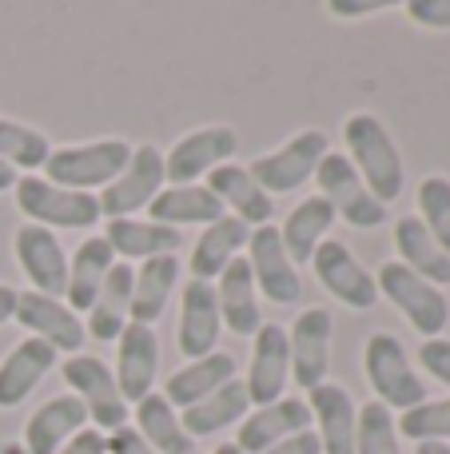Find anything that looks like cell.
<instances>
[{"label":"cell","instance_id":"cell-47","mask_svg":"<svg viewBox=\"0 0 450 454\" xmlns=\"http://www.w3.org/2000/svg\"><path fill=\"white\" fill-rule=\"evenodd\" d=\"M16 180H20V176H16V168H8V164H4V160H0V192L16 188Z\"/></svg>","mask_w":450,"mask_h":454},{"label":"cell","instance_id":"cell-13","mask_svg":"<svg viewBox=\"0 0 450 454\" xmlns=\"http://www.w3.org/2000/svg\"><path fill=\"white\" fill-rule=\"evenodd\" d=\"M236 148H239V140L231 128H223V124L196 128V132H188L183 140L172 144V152L164 156V176L172 184H196L204 176H212L215 168L231 164Z\"/></svg>","mask_w":450,"mask_h":454},{"label":"cell","instance_id":"cell-1","mask_svg":"<svg viewBox=\"0 0 450 454\" xmlns=\"http://www.w3.org/2000/svg\"><path fill=\"white\" fill-rule=\"evenodd\" d=\"M343 144L351 148V168L363 176V184L371 188V196L379 200L383 207L395 204L403 196V156H399L391 132L379 124V116L371 112H355L343 124Z\"/></svg>","mask_w":450,"mask_h":454},{"label":"cell","instance_id":"cell-6","mask_svg":"<svg viewBox=\"0 0 450 454\" xmlns=\"http://www.w3.org/2000/svg\"><path fill=\"white\" fill-rule=\"evenodd\" d=\"M319 196L331 204L335 220H347L359 231H375L387 223V207L371 196V188L363 184V176L351 168V160L343 152H327L315 168Z\"/></svg>","mask_w":450,"mask_h":454},{"label":"cell","instance_id":"cell-19","mask_svg":"<svg viewBox=\"0 0 450 454\" xmlns=\"http://www.w3.org/2000/svg\"><path fill=\"white\" fill-rule=\"evenodd\" d=\"M299 431H311L307 399H279V403H271V407H255L252 415L239 423L236 447L244 454H263Z\"/></svg>","mask_w":450,"mask_h":454},{"label":"cell","instance_id":"cell-46","mask_svg":"<svg viewBox=\"0 0 450 454\" xmlns=\"http://www.w3.org/2000/svg\"><path fill=\"white\" fill-rule=\"evenodd\" d=\"M16 299H20V291L8 287V283H0V327H4V323L16 315Z\"/></svg>","mask_w":450,"mask_h":454},{"label":"cell","instance_id":"cell-8","mask_svg":"<svg viewBox=\"0 0 450 454\" xmlns=\"http://www.w3.org/2000/svg\"><path fill=\"white\" fill-rule=\"evenodd\" d=\"M164 152L156 144L132 148L128 168L100 192V220H132V212L151 207V200L164 192Z\"/></svg>","mask_w":450,"mask_h":454},{"label":"cell","instance_id":"cell-33","mask_svg":"<svg viewBox=\"0 0 450 454\" xmlns=\"http://www.w3.org/2000/svg\"><path fill=\"white\" fill-rule=\"evenodd\" d=\"M331 223H335V212L319 192L307 200H299L295 212L287 215V223L279 227V239H283L291 263H311V255H315V247L323 243V235L331 231Z\"/></svg>","mask_w":450,"mask_h":454},{"label":"cell","instance_id":"cell-41","mask_svg":"<svg viewBox=\"0 0 450 454\" xmlns=\"http://www.w3.org/2000/svg\"><path fill=\"white\" fill-rule=\"evenodd\" d=\"M407 16L423 28H450V0H411Z\"/></svg>","mask_w":450,"mask_h":454},{"label":"cell","instance_id":"cell-28","mask_svg":"<svg viewBox=\"0 0 450 454\" xmlns=\"http://www.w3.org/2000/svg\"><path fill=\"white\" fill-rule=\"evenodd\" d=\"M247 239H252V227L244 220H236V215H223V220L207 223L204 235L196 239V247H191V279L215 283L223 267H228L231 259H239Z\"/></svg>","mask_w":450,"mask_h":454},{"label":"cell","instance_id":"cell-3","mask_svg":"<svg viewBox=\"0 0 450 454\" xmlns=\"http://www.w3.org/2000/svg\"><path fill=\"white\" fill-rule=\"evenodd\" d=\"M132 160V144L124 140H96V144H72V148H52L44 164V180L68 192H88L108 188Z\"/></svg>","mask_w":450,"mask_h":454},{"label":"cell","instance_id":"cell-26","mask_svg":"<svg viewBox=\"0 0 450 454\" xmlns=\"http://www.w3.org/2000/svg\"><path fill=\"white\" fill-rule=\"evenodd\" d=\"M132 283H136V271L132 263H116L104 279L100 295H96L92 311H88V323L84 331L100 343H116L120 331L132 323Z\"/></svg>","mask_w":450,"mask_h":454},{"label":"cell","instance_id":"cell-15","mask_svg":"<svg viewBox=\"0 0 450 454\" xmlns=\"http://www.w3.org/2000/svg\"><path fill=\"white\" fill-rule=\"evenodd\" d=\"M331 311L327 307H307L287 331V347H291V379L303 391H315L327 383V367H331Z\"/></svg>","mask_w":450,"mask_h":454},{"label":"cell","instance_id":"cell-12","mask_svg":"<svg viewBox=\"0 0 450 454\" xmlns=\"http://www.w3.org/2000/svg\"><path fill=\"white\" fill-rule=\"evenodd\" d=\"M247 267H252L255 287H260L275 307L299 303L303 283H299V271H295L291 255H287L283 239H279V227H271V223L252 227V239H247Z\"/></svg>","mask_w":450,"mask_h":454},{"label":"cell","instance_id":"cell-36","mask_svg":"<svg viewBox=\"0 0 450 454\" xmlns=\"http://www.w3.org/2000/svg\"><path fill=\"white\" fill-rule=\"evenodd\" d=\"M48 156H52V144H48L44 132L20 124V120L0 116V160H4L8 168L36 176V172H44Z\"/></svg>","mask_w":450,"mask_h":454},{"label":"cell","instance_id":"cell-2","mask_svg":"<svg viewBox=\"0 0 450 454\" xmlns=\"http://www.w3.org/2000/svg\"><path fill=\"white\" fill-rule=\"evenodd\" d=\"M363 371L367 383L375 391V403H383L387 411H411L419 403H427V383L419 379V371L411 367V355L391 331H375L363 347Z\"/></svg>","mask_w":450,"mask_h":454},{"label":"cell","instance_id":"cell-37","mask_svg":"<svg viewBox=\"0 0 450 454\" xmlns=\"http://www.w3.org/2000/svg\"><path fill=\"white\" fill-rule=\"evenodd\" d=\"M355 454H403L399 427L383 403H363L355 423Z\"/></svg>","mask_w":450,"mask_h":454},{"label":"cell","instance_id":"cell-40","mask_svg":"<svg viewBox=\"0 0 450 454\" xmlns=\"http://www.w3.org/2000/svg\"><path fill=\"white\" fill-rule=\"evenodd\" d=\"M419 363H423V371H431L443 387H450V339H427V343L419 347Z\"/></svg>","mask_w":450,"mask_h":454},{"label":"cell","instance_id":"cell-29","mask_svg":"<svg viewBox=\"0 0 450 454\" xmlns=\"http://www.w3.org/2000/svg\"><path fill=\"white\" fill-rule=\"evenodd\" d=\"M236 379V359L228 351H215L207 359H196L188 367H180L164 387V399L172 403L175 411H188L196 403H204L207 395H215L220 387H228Z\"/></svg>","mask_w":450,"mask_h":454},{"label":"cell","instance_id":"cell-43","mask_svg":"<svg viewBox=\"0 0 450 454\" xmlns=\"http://www.w3.org/2000/svg\"><path fill=\"white\" fill-rule=\"evenodd\" d=\"M263 454H323V447H319L315 431H299V434H291V439L275 442V447L263 450Z\"/></svg>","mask_w":450,"mask_h":454},{"label":"cell","instance_id":"cell-7","mask_svg":"<svg viewBox=\"0 0 450 454\" xmlns=\"http://www.w3.org/2000/svg\"><path fill=\"white\" fill-rule=\"evenodd\" d=\"M60 375H64V383H68V391L88 407V419H92L100 431L112 434V431H120V427H128V403H124V395H120L116 371L104 359H96V355H68Z\"/></svg>","mask_w":450,"mask_h":454},{"label":"cell","instance_id":"cell-22","mask_svg":"<svg viewBox=\"0 0 450 454\" xmlns=\"http://www.w3.org/2000/svg\"><path fill=\"white\" fill-rule=\"evenodd\" d=\"M56 359H60V351L48 347L44 339H24V343H16L12 351H8V359L0 363V411L20 407V403L44 383V375L56 367Z\"/></svg>","mask_w":450,"mask_h":454},{"label":"cell","instance_id":"cell-31","mask_svg":"<svg viewBox=\"0 0 450 454\" xmlns=\"http://www.w3.org/2000/svg\"><path fill=\"white\" fill-rule=\"evenodd\" d=\"M116 267V251L108 247V239L104 235H92V239H84L76 247V255H72L68 263V307L72 311H92L96 295H100L104 279H108V271Z\"/></svg>","mask_w":450,"mask_h":454},{"label":"cell","instance_id":"cell-23","mask_svg":"<svg viewBox=\"0 0 450 454\" xmlns=\"http://www.w3.org/2000/svg\"><path fill=\"white\" fill-rule=\"evenodd\" d=\"M215 303H220V319L228 323L231 335L252 339L260 331V287L252 279L247 259H231L215 279Z\"/></svg>","mask_w":450,"mask_h":454},{"label":"cell","instance_id":"cell-10","mask_svg":"<svg viewBox=\"0 0 450 454\" xmlns=\"http://www.w3.org/2000/svg\"><path fill=\"white\" fill-rule=\"evenodd\" d=\"M311 267H315V279L323 283L327 295H335L343 307L351 311H371L379 303V283L355 259V251L339 239H323L311 255Z\"/></svg>","mask_w":450,"mask_h":454},{"label":"cell","instance_id":"cell-49","mask_svg":"<svg viewBox=\"0 0 450 454\" xmlns=\"http://www.w3.org/2000/svg\"><path fill=\"white\" fill-rule=\"evenodd\" d=\"M215 454H244L236 447V442H220V447H215Z\"/></svg>","mask_w":450,"mask_h":454},{"label":"cell","instance_id":"cell-5","mask_svg":"<svg viewBox=\"0 0 450 454\" xmlns=\"http://www.w3.org/2000/svg\"><path fill=\"white\" fill-rule=\"evenodd\" d=\"M16 207L28 215V223L36 227H68V231H84V227L100 223V200L88 192H68L48 184L44 176H20L16 180Z\"/></svg>","mask_w":450,"mask_h":454},{"label":"cell","instance_id":"cell-14","mask_svg":"<svg viewBox=\"0 0 450 454\" xmlns=\"http://www.w3.org/2000/svg\"><path fill=\"white\" fill-rule=\"evenodd\" d=\"M12 319L20 323L32 339H44L48 347H56V351H64V355H80V347L88 343L84 319H80L68 303H60V299H52V295H40V291H20Z\"/></svg>","mask_w":450,"mask_h":454},{"label":"cell","instance_id":"cell-27","mask_svg":"<svg viewBox=\"0 0 450 454\" xmlns=\"http://www.w3.org/2000/svg\"><path fill=\"white\" fill-rule=\"evenodd\" d=\"M247 415H252L247 387H244V379H231L228 387L207 395L204 403L180 411V423H183V431H188V439L196 442V439H207V434H220V431H228V427L244 423Z\"/></svg>","mask_w":450,"mask_h":454},{"label":"cell","instance_id":"cell-9","mask_svg":"<svg viewBox=\"0 0 450 454\" xmlns=\"http://www.w3.org/2000/svg\"><path fill=\"white\" fill-rule=\"evenodd\" d=\"M323 156H327V136L319 132V128H307V132L291 136L283 148L260 156L247 172H252V180L260 184L268 196H283V192H295L307 180H315V168Z\"/></svg>","mask_w":450,"mask_h":454},{"label":"cell","instance_id":"cell-35","mask_svg":"<svg viewBox=\"0 0 450 454\" xmlns=\"http://www.w3.org/2000/svg\"><path fill=\"white\" fill-rule=\"evenodd\" d=\"M136 431L159 454H196V442L188 439V431L180 423V411L164 395H148V399L136 403Z\"/></svg>","mask_w":450,"mask_h":454},{"label":"cell","instance_id":"cell-30","mask_svg":"<svg viewBox=\"0 0 450 454\" xmlns=\"http://www.w3.org/2000/svg\"><path fill=\"white\" fill-rule=\"evenodd\" d=\"M104 239H108V247L116 251L124 263H132V259L148 263V259H156V255H175V247L183 243L175 227L136 220V215L132 220H108L104 223Z\"/></svg>","mask_w":450,"mask_h":454},{"label":"cell","instance_id":"cell-48","mask_svg":"<svg viewBox=\"0 0 450 454\" xmlns=\"http://www.w3.org/2000/svg\"><path fill=\"white\" fill-rule=\"evenodd\" d=\"M415 454H450V442H419Z\"/></svg>","mask_w":450,"mask_h":454},{"label":"cell","instance_id":"cell-38","mask_svg":"<svg viewBox=\"0 0 450 454\" xmlns=\"http://www.w3.org/2000/svg\"><path fill=\"white\" fill-rule=\"evenodd\" d=\"M395 427L415 447H419V442H450V395L446 399H427V403H419V407L403 411V415L395 419Z\"/></svg>","mask_w":450,"mask_h":454},{"label":"cell","instance_id":"cell-45","mask_svg":"<svg viewBox=\"0 0 450 454\" xmlns=\"http://www.w3.org/2000/svg\"><path fill=\"white\" fill-rule=\"evenodd\" d=\"M331 8L335 16H367V12H379V8H387L383 0H331Z\"/></svg>","mask_w":450,"mask_h":454},{"label":"cell","instance_id":"cell-17","mask_svg":"<svg viewBox=\"0 0 450 454\" xmlns=\"http://www.w3.org/2000/svg\"><path fill=\"white\" fill-rule=\"evenodd\" d=\"M220 303H215V283L188 279L180 295V351L188 363L207 359L220 347Z\"/></svg>","mask_w":450,"mask_h":454},{"label":"cell","instance_id":"cell-42","mask_svg":"<svg viewBox=\"0 0 450 454\" xmlns=\"http://www.w3.org/2000/svg\"><path fill=\"white\" fill-rule=\"evenodd\" d=\"M104 442H108V454H159L140 431H132V427H120V431L104 434Z\"/></svg>","mask_w":450,"mask_h":454},{"label":"cell","instance_id":"cell-4","mask_svg":"<svg viewBox=\"0 0 450 454\" xmlns=\"http://www.w3.org/2000/svg\"><path fill=\"white\" fill-rule=\"evenodd\" d=\"M375 283H379V295H387L391 307L403 311V319L419 331L423 339H438L446 331L450 319V303L443 295V287L419 279L411 267H403L399 259H387V263L375 271Z\"/></svg>","mask_w":450,"mask_h":454},{"label":"cell","instance_id":"cell-21","mask_svg":"<svg viewBox=\"0 0 450 454\" xmlns=\"http://www.w3.org/2000/svg\"><path fill=\"white\" fill-rule=\"evenodd\" d=\"M311 419L319 423V447L323 454H355V423L359 411L355 399L347 395V387L323 383L315 391H307Z\"/></svg>","mask_w":450,"mask_h":454},{"label":"cell","instance_id":"cell-39","mask_svg":"<svg viewBox=\"0 0 450 454\" xmlns=\"http://www.w3.org/2000/svg\"><path fill=\"white\" fill-rule=\"evenodd\" d=\"M419 220L431 231V239L450 255V180L446 176H427L419 184Z\"/></svg>","mask_w":450,"mask_h":454},{"label":"cell","instance_id":"cell-34","mask_svg":"<svg viewBox=\"0 0 450 454\" xmlns=\"http://www.w3.org/2000/svg\"><path fill=\"white\" fill-rule=\"evenodd\" d=\"M175 279H180V259L175 255H156L148 263H140L132 283V323L151 327L164 315L167 299L175 291Z\"/></svg>","mask_w":450,"mask_h":454},{"label":"cell","instance_id":"cell-16","mask_svg":"<svg viewBox=\"0 0 450 454\" xmlns=\"http://www.w3.org/2000/svg\"><path fill=\"white\" fill-rule=\"evenodd\" d=\"M16 259H20L24 275L32 279V291L52 299H60L68 291V255H64V243L56 239V231L24 220L16 227Z\"/></svg>","mask_w":450,"mask_h":454},{"label":"cell","instance_id":"cell-18","mask_svg":"<svg viewBox=\"0 0 450 454\" xmlns=\"http://www.w3.org/2000/svg\"><path fill=\"white\" fill-rule=\"evenodd\" d=\"M159 375V339L144 323H128L116 339V383L124 403H140L151 395Z\"/></svg>","mask_w":450,"mask_h":454},{"label":"cell","instance_id":"cell-11","mask_svg":"<svg viewBox=\"0 0 450 454\" xmlns=\"http://www.w3.org/2000/svg\"><path fill=\"white\" fill-rule=\"evenodd\" d=\"M291 383V347H287V327L279 323H260L252 335V363H247V399L252 407H271L283 399Z\"/></svg>","mask_w":450,"mask_h":454},{"label":"cell","instance_id":"cell-20","mask_svg":"<svg viewBox=\"0 0 450 454\" xmlns=\"http://www.w3.org/2000/svg\"><path fill=\"white\" fill-rule=\"evenodd\" d=\"M88 423V407L76 395H56L40 403L24 423V447L28 454H60L64 442H72Z\"/></svg>","mask_w":450,"mask_h":454},{"label":"cell","instance_id":"cell-44","mask_svg":"<svg viewBox=\"0 0 450 454\" xmlns=\"http://www.w3.org/2000/svg\"><path fill=\"white\" fill-rule=\"evenodd\" d=\"M60 454H108V442L100 431H80L72 442H64Z\"/></svg>","mask_w":450,"mask_h":454},{"label":"cell","instance_id":"cell-32","mask_svg":"<svg viewBox=\"0 0 450 454\" xmlns=\"http://www.w3.org/2000/svg\"><path fill=\"white\" fill-rule=\"evenodd\" d=\"M395 247H399V263L411 267L419 279L446 287L450 283V255L431 239V231L423 227L419 215H403L395 223Z\"/></svg>","mask_w":450,"mask_h":454},{"label":"cell","instance_id":"cell-25","mask_svg":"<svg viewBox=\"0 0 450 454\" xmlns=\"http://www.w3.org/2000/svg\"><path fill=\"white\" fill-rule=\"evenodd\" d=\"M151 223H164L180 231L183 223H215L223 220V204L215 200V192L207 184H164L156 200H151Z\"/></svg>","mask_w":450,"mask_h":454},{"label":"cell","instance_id":"cell-24","mask_svg":"<svg viewBox=\"0 0 450 454\" xmlns=\"http://www.w3.org/2000/svg\"><path fill=\"white\" fill-rule=\"evenodd\" d=\"M207 188L215 192V200L223 204V212H236V220H244L247 227H263L275 215L271 196L252 180V172L239 164H223L207 176Z\"/></svg>","mask_w":450,"mask_h":454}]
</instances>
